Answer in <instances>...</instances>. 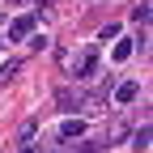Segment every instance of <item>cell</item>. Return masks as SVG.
<instances>
[{"instance_id": "5b68a950", "label": "cell", "mask_w": 153, "mask_h": 153, "mask_svg": "<svg viewBox=\"0 0 153 153\" xmlns=\"http://www.w3.org/2000/svg\"><path fill=\"white\" fill-rule=\"evenodd\" d=\"M17 72H22V60H4V68H0V85H4V81H13Z\"/></svg>"}, {"instance_id": "8992f818", "label": "cell", "mask_w": 153, "mask_h": 153, "mask_svg": "<svg viewBox=\"0 0 153 153\" xmlns=\"http://www.w3.org/2000/svg\"><path fill=\"white\" fill-rule=\"evenodd\" d=\"M81 132H85V123H81V119H68V123L60 128V136H64V140H72V136H81Z\"/></svg>"}, {"instance_id": "ba28073f", "label": "cell", "mask_w": 153, "mask_h": 153, "mask_svg": "<svg viewBox=\"0 0 153 153\" xmlns=\"http://www.w3.org/2000/svg\"><path fill=\"white\" fill-rule=\"evenodd\" d=\"M128 55H132V38H119L115 51H111V60H128Z\"/></svg>"}, {"instance_id": "7a4b0ae2", "label": "cell", "mask_w": 153, "mask_h": 153, "mask_svg": "<svg viewBox=\"0 0 153 153\" xmlns=\"http://www.w3.org/2000/svg\"><path fill=\"white\" fill-rule=\"evenodd\" d=\"M94 68H98V51H85V55H76V64H72V76H89Z\"/></svg>"}, {"instance_id": "9c48e42d", "label": "cell", "mask_w": 153, "mask_h": 153, "mask_svg": "<svg viewBox=\"0 0 153 153\" xmlns=\"http://www.w3.org/2000/svg\"><path fill=\"white\" fill-rule=\"evenodd\" d=\"M149 13H153L149 4H136V9H132V22H140V26H145V22H149Z\"/></svg>"}, {"instance_id": "30bf717a", "label": "cell", "mask_w": 153, "mask_h": 153, "mask_svg": "<svg viewBox=\"0 0 153 153\" xmlns=\"http://www.w3.org/2000/svg\"><path fill=\"white\" fill-rule=\"evenodd\" d=\"M106 38H119V26H115V22H106V26H102V43H106Z\"/></svg>"}, {"instance_id": "52a82bcc", "label": "cell", "mask_w": 153, "mask_h": 153, "mask_svg": "<svg viewBox=\"0 0 153 153\" xmlns=\"http://www.w3.org/2000/svg\"><path fill=\"white\" fill-rule=\"evenodd\" d=\"M132 149H136V153H145V149H149V123H140V132L132 136Z\"/></svg>"}, {"instance_id": "277c9868", "label": "cell", "mask_w": 153, "mask_h": 153, "mask_svg": "<svg viewBox=\"0 0 153 153\" xmlns=\"http://www.w3.org/2000/svg\"><path fill=\"white\" fill-rule=\"evenodd\" d=\"M60 106H64V111H81V106H85V98H81V94H68V89H60Z\"/></svg>"}, {"instance_id": "3957f363", "label": "cell", "mask_w": 153, "mask_h": 153, "mask_svg": "<svg viewBox=\"0 0 153 153\" xmlns=\"http://www.w3.org/2000/svg\"><path fill=\"white\" fill-rule=\"evenodd\" d=\"M115 102H123V106H128V102H136V81H123L119 89H115Z\"/></svg>"}, {"instance_id": "6da1fadb", "label": "cell", "mask_w": 153, "mask_h": 153, "mask_svg": "<svg viewBox=\"0 0 153 153\" xmlns=\"http://www.w3.org/2000/svg\"><path fill=\"white\" fill-rule=\"evenodd\" d=\"M30 34H34V13H26V17H17V22L9 26V38H13V43H26Z\"/></svg>"}]
</instances>
